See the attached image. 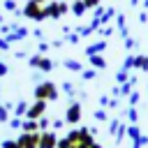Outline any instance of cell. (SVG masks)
Returning <instances> with one entry per match:
<instances>
[{"instance_id": "obj_1", "label": "cell", "mask_w": 148, "mask_h": 148, "mask_svg": "<svg viewBox=\"0 0 148 148\" xmlns=\"http://www.w3.org/2000/svg\"><path fill=\"white\" fill-rule=\"evenodd\" d=\"M39 148H56V136L53 134H42L39 136Z\"/></svg>"}, {"instance_id": "obj_2", "label": "cell", "mask_w": 148, "mask_h": 148, "mask_svg": "<svg viewBox=\"0 0 148 148\" xmlns=\"http://www.w3.org/2000/svg\"><path fill=\"white\" fill-rule=\"evenodd\" d=\"M79 118V106H74L72 111H69V120H76Z\"/></svg>"}]
</instances>
